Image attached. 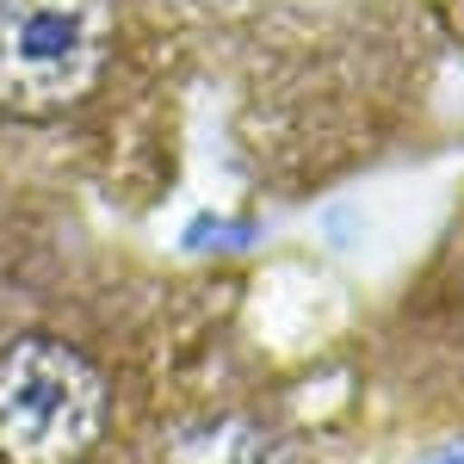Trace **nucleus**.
<instances>
[{
  "label": "nucleus",
  "instance_id": "nucleus-4",
  "mask_svg": "<svg viewBox=\"0 0 464 464\" xmlns=\"http://www.w3.org/2000/svg\"><path fill=\"white\" fill-rule=\"evenodd\" d=\"M421 464H464V440H459V446H440V452H428Z\"/></svg>",
  "mask_w": 464,
  "mask_h": 464
},
{
  "label": "nucleus",
  "instance_id": "nucleus-3",
  "mask_svg": "<svg viewBox=\"0 0 464 464\" xmlns=\"http://www.w3.org/2000/svg\"><path fill=\"white\" fill-rule=\"evenodd\" d=\"M428 334L459 341V353H464V229L452 236L446 266L428 279V297L415 304V316H402V328H396V341H428Z\"/></svg>",
  "mask_w": 464,
  "mask_h": 464
},
{
  "label": "nucleus",
  "instance_id": "nucleus-2",
  "mask_svg": "<svg viewBox=\"0 0 464 464\" xmlns=\"http://www.w3.org/2000/svg\"><path fill=\"white\" fill-rule=\"evenodd\" d=\"M254 32L260 0H0V198L149 211L186 100Z\"/></svg>",
  "mask_w": 464,
  "mask_h": 464
},
{
  "label": "nucleus",
  "instance_id": "nucleus-1",
  "mask_svg": "<svg viewBox=\"0 0 464 464\" xmlns=\"http://www.w3.org/2000/svg\"><path fill=\"white\" fill-rule=\"evenodd\" d=\"M229 297L137 273L81 205L0 198V464H174L217 365Z\"/></svg>",
  "mask_w": 464,
  "mask_h": 464
}]
</instances>
